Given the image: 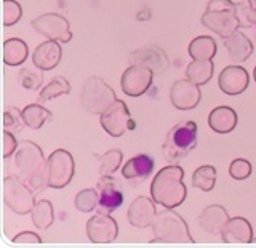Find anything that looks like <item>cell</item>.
Listing matches in <instances>:
<instances>
[{
    "mask_svg": "<svg viewBox=\"0 0 256 248\" xmlns=\"http://www.w3.org/2000/svg\"><path fill=\"white\" fill-rule=\"evenodd\" d=\"M154 72L145 66H130L120 78V87L126 96L139 98L152 84Z\"/></svg>",
    "mask_w": 256,
    "mask_h": 248,
    "instance_id": "obj_11",
    "label": "cell"
},
{
    "mask_svg": "<svg viewBox=\"0 0 256 248\" xmlns=\"http://www.w3.org/2000/svg\"><path fill=\"white\" fill-rule=\"evenodd\" d=\"M18 84L26 90H38L43 84V73L29 69H22L18 73Z\"/></svg>",
    "mask_w": 256,
    "mask_h": 248,
    "instance_id": "obj_35",
    "label": "cell"
},
{
    "mask_svg": "<svg viewBox=\"0 0 256 248\" xmlns=\"http://www.w3.org/2000/svg\"><path fill=\"white\" fill-rule=\"evenodd\" d=\"M4 203L11 212L17 215L30 213L36 206L34 191H32L24 181H22L20 178L14 175L5 177L4 178Z\"/></svg>",
    "mask_w": 256,
    "mask_h": 248,
    "instance_id": "obj_7",
    "label": "cell"
},
{
    "mask_svg": "<svg viewBox=\"0 0 256 248\" xmlns=\"http://www.w3.org/2000/svg\"><path fill=\"white\" fill-rule=\"evenodd\" d=\"M18 142L11 131H4V159H10L12 154L18 149Z\"/></svg>",
    "mask_w": 256,
    "mask_h": 248,
    "instance_id": "obj_38",
    "label": "cell"
},
{
    "mask_svg": "<svg viewBox=\"0 0 256 248\" xmlns=\"http://www.w3.org/2000/svg\"><path fill=\"white\" fill-rule=\"evenodd\" d=\"M86 232L93 244H112L118 238L119 227L110 213H98L87 221Z\"/></svg>",
    "mask_w": 256,
    "mask_h": 248,
    "instance_id": "obj_12",
    "label": "cell"
},
{
    "mask_svg": "<svg viewBox=\"0 0 256 248\" xmlns=\"http://www.w3.org/2000/svg\"><path fill=\"white\" fill-rule=\"evenodd\" d=\"M253 242H256V239H253Z\"/></svg>",
    "mask_w": 256,
    "mask_h": 248,
    "instance_id": "obj_41",
    "label": "cell"
},
{
    "mask_svg": "<svg viewBox=\"0 0 256 248\" xmlns=\"http://www.w3.org/2000/svg\"><path fill=\"white\" fill-rule=\"evenodd\" d=\"M122 151L120 149H110L107 151L104 156L98 157L100 163H101V169H100V175H112L114 174L120 163H122Z\"/></svg>",
    "mask_w": 256,
    "mask_h": 248,
    "instance_id": "obj_32",
    "label": "cell"
},
{
    "mask_svg": "<svg viewBox=\"0 0 256 248\" xmlns=\"http://www.w3.org/2000/svg\"><path fill=\"white\" fill-rule=\"evenodd\" d=\"M28 44L20 38H10L4 44V61L8 66H20L28 58Z\"/></svg>",
    "mask_w": 256,
    "mask_h": 248,
    "instance_id": "obj_25",
    "label": "cell"
},
{
    "mask_svg": "<svg viewBox=\"0 0 256 248\" xmlns=\"http://www.w3.org/2000/svg\"><path fill=\"white\" fill-rule=\"evenodd\" d=\"M22 6L16 0H4V12H2V20L5 26H12L18 23L22 18Z\"/></svg>",
    "mask_w": 256,
    "mask_h": 248,
    "instance_id": "obj_36",
    "label": "cell"
},
{
    "mask_svg": "<svg viewBox=\"0 0 256 248\" xmlns=\"http://www.w3.org/2000/svg\"><path fill=\"white\" fill-rule=\"evenodd\" d=\"M12 242L16 245H37L42 244L43 239L37 235V233H32V232H22L17 236L12 238Z\"/></svg>",
    "mask_w": 256,
    "mask_h": 248,
    "instance_id": "obj_39",
    "label": "cell"
},
{
    "mask_svg": "<svg viewBox=\"0 0 256 248\" xmlns=\"http://www.w3.org/2000/svg\"><path fill=\"white\" fill-rule=\"evenodd\" d=\"M30 215L32 224L38 230H48L54 224V206L48 200H40L38 203H36Z\"/></svg>",
    "mask_w": 256,
    "mask_h": 248,
    "instance_id": "obj_28",
    "label": "cell"
},
{
    "mask_svg": "<svg viewBox=\"0 0 256 248\" xmlns=\"http://www.w3.org/2000/svg\"><path fill=\"white\" fill-rule=\"evenodd\" d=\"M62 56V47L58 44V41L48 40L42 44H38L32 53V63L38 70H52L55 69Z\"/></svg>",
    "mask_w": 256,
    "mask_h": 248,
    "instance_id": "obj_18",
    "label": "cell"
},
{
    "mask_svg": "<svg viewBox=\"0 0 256 248\" xmlns=\"http://www.w3.org/2000/svg\"><path fill=\"white\" fill-rule=\"evenodd\" d=\"M30 24L40 35L46 37L48 40H54L60 43H69L72 40L69 21L60 14L55 12L43 14L32 20Z\"/></svg>",
    "mask_w": 256,
    "mask_h": 248,
    "instance_id": "obj_10",
    "label": "cell"
},
{
    "mask_svg": "<svg viewBox=\"0 0 256 248\" xmlns=\"http://www.w3.org/2000/svg\"><path fill=\"white\" fill-rule=\"evenodd\" d=\"M24 125L32 130H40L48 120L52 119V113L40 104H30L22 110Z\"/></svg>",
    "mask_w": 256,
    "mask_h": 248,
    "instance_id": "obj_26",
    "label": "cell"
},
{
    "mask_svg": "<svg viewBox=\"0 0 256 248\" xmlns=\"http://www.w3.org/2000/svg\"><path fill=\"white\" fill-rule=\"evenodd\" d=\"M75 175V160L66 149H56L48 157V186L52 189H62Z\"/></svg>",
    "mask_w": 256,
    "mask_h": 248,
    "instance_id": "obj_8",
    "label": "cell"
},
{
    "mask_svg": "<svg viewBox=\"0 0 256 248\" xmlns=\"http://www.w3.org/2000/svg\"><path fill=\"white\" fill-rule=\"evenodd\" d=\"M128 61H130V66H145L158 75L165 73L170 67L166 53L157 46H146L132 52Z\"/></svg>",
    "mask_w": 256,
    "mask_h": 248,
    "instance_id": "obj_14",
    "label": "cell"
},
{
    "mask_svg": "<svg viewBox=\"0 0 256 248\" xmlns=\"http://www.w3.org/2000/svg\"><path fill=\"white\" fill-rule=\"evenodd\" d=\"M235 12L240 23V27H253L256 24V8L250 0H240L235 3Z\"/></svg>",
    "mask_w": 256,
    "mask_h": 248,
    "instance_id": "obj_31",
    "label": "cell"
},
{
    "mask_svg": "<svg viewBox=\"0 0 256 248\" xmlns=\"http://www.w3.org/2000/svg\"><path fill=\"white\" fill-rule=\"evenodd\" d=\"M101 127L106 133L112 137H120L126 131H132L136 128V123L130 114L126 104L120 99H116L100 117Z\"/></svg>",
    "mask_w": 256,
    "mask_h": 248,
    "instance_id": "obj_9",
    "label": "cell"
},
{
    "mask_svg": "<svg viewBox=\"0 0 256 248\" xmlns=\"http://www.w3.org/2000/svg\"><path fill=\"white\" fill-rule=\"evenodd\" d=\"M229 175L234 178V180H246L252 175V165L250 162L244 160V159H236L230 163L229 166Z\"/></svg>",
    "mask_w": 256,
    "mask_h": 248,
    "instance_id": "obj_37",
    "label": "cell"
},
{
    "mask_svg": "<svg viewBox=\"0 0 256 248\" xmlns=\"http://www.w3.org/2000/svg\"><path fill=\"white\" fill-rule=\"evenodd\" d=\"M229 220L228 210L220 204H212L200 213V226L210 235H221Z\"/></svg>",
    "mask_w": 256,
    "mask_h": 248,
    "instance_id": "obj_21",
    "label": "cell"
},
{
    "mask_svg": "<svg viewBox=\"0 0 256 248\" xmlns=\"http://www.w3.org/2000/svg\"><path fill=\"white\" fill-rule=\"evenodd\" d=\"M154 169V160L146 154H139L132 157L122 168V177L128 181H142Z\"/></svg>",
    "mask_w": 256,
    "mask_h": 248,
    "instance_id": "obj_22",
    "label": "cell"
},
{
    "mask_svg": "<svg viewBox=\"0 0 256 248\" xmlns=\"http://www.w3.org/2000/svg\"><path fill=\"white\" fill-rule=\"evenodd\" d=\"M183 177L184 171L178 165H170L160 169L151 183L152 200L166 209H176L182 206L188 197Z\"/></svg>",
    "mask_w": 256,
    "mask_h": 248,
    "instance_id": "obj_2",
    "label": "cell"
},
{
    "mask_svg": "<svg viewBox=\"0 0 256 248\" xmlns=\"http://www.w3.org/2000/svg\"><path fill=\"white\" fill-rule=\"evenodd\" d=\"M188 52L192 59H212L216 53V43L208 35L197 37L190 41Z\"/></svg>",
    "mask_w": 256,
    "mask_h": 248,
    "instance_id": "obj_27",
    "label": "cell"
},
{
    "mask_svg": "<svg viewBox=\"0 0 256 248\" xmlns=\"http://www.w3.org/2000/svg\"><path fill=\"white\" fill-rule=\"evenodd\" d=\"M10 168H12L14 177L24 181L34 192H42L48 186V159L34 142H20Z\"/></svg>",
    "mask_w": 256,
    "mask_h": 248,
    "instance_id": "obj_1",
    "label": "cell"
},
{
    "mask_svg": "<svg viewBox=\"0 0 256 248\" xmlns=\"http://www.w3.org/2000/svg\"><path fill=\"white\" fill-rule=\"evenodd\" d=\"M253 78H254V81H256V67H254V70H253Z\"/></svg>",
    "mask_w": 256,
    "mask_h": 248,
    "instance_id": "obj_40",
    "label": "cell"
},
{
    "mask_svg": "<svg viewBox=\"0 0 256 248\" xmlns=\"http://www.w3.org/2000/svg\"><path fill=\"white\" fill-rule=\"evenodd\" d=\"M248 73L241 66H228L224 67L218 78V85L222 93L229 96H238L248 87Z\"/></svg>",
    "mask_w": 256,
    "mask_h": 248,
    "instance_id": "obj_17",
    "label": "cell"
},
{
    "mask_svg": "<svg viewBox=\"0 0 256 248\" xmlns=\"http://www.w3.org/2000/svg\"><path fill=\"white\" fill-rule=\"evenodd\" d=\"M170 99L174 108L177 110H192L202 101L200 85L192 82L190 79H180L172 84L170 91Z\"/></svg>",
    "mask_w": 256,
    "mask_h": 248,
    "instance_id": "obj_13",
    "label": "cell"
},
{
    "mask_svg": "<svg viewBox=\"0 0 256 248\" xmlns=\"http://www.w3.org/2000/svg\"><path fill=\"white\" fill-rule=\"evenodd\" d=\"M98 203H100V194L96 189H84L75 197V207L84 213L98 209Z\"/></svg>",
    "mask_w": 256,
    "mask_h": 248,
    "instance_id": "obj_33",
    "label": "cell"
},
{
    "mask_svg": "<svg viewBox=\"0 0 256 248\" xmlns=\"http://www.w3.org/2000/svg\"><path fill=\"white\" fill-rule=\"evenodd\" d=\"M216 181V169L210 165H203L192 174V186L203 192H210Z\"/></svg>",
    "mask_w": 256,
    "mask_h": 248,
    "instance_id": "obj_29",
    "label": "cell"
},
{
    "mask_svg": "<svg viewBox=\"0 0 256 248\" xmlns=\"http://www.w3.org/2000/svg\"><path fill=\"white\" fill-rule=\"evenodd\" d=\"M221 239L226 244H250L253 242V229L242 216H235L228 221L221 232Z\"/></svg>",
    "mask_w": 256,
    "mask_h": 248,
    "instance_id": "obj_19",
    "label": "cell"
},
{
    "mask_svg": "<svg viewBox=\"0 0 256 248\" xmlns=\"http://www.w3.org/2000/svg\"><path fill=\"white\" fill-rule=\"evenodd\" d=\"M24 125V120L22 116V111H18L16 107H8L4 113V128L11 133L22 131Z\"/></svg>",
    "mask_w": 256,
    "mask_h": 248,
    "instance_id": "obj_34",
    "label": "cell"
},
{
    "mask_svg": "<svg viewBox=\"0 0 256 248\" xmlns=\"http://www.w3.org/2000/svg\"><path fill=\"white\" fill-rule=\"evenodd\" d=\"M214 76L212 59H194L186 67V78L198 85L208 84Z\"/></svg>",
    "mask_w": 256,
    "mask_h": 248,
    "instance_id": "obj_24",
    "label": "cell"
},
{
    "mask_svg": "<svg viewBox=\"0 0 256 248\" xmlns=\"http://www.w3.org/2000/svg\"><path fill=\"white\" fill-rule=\"evenodd\" d=\"M152 233L154 239L151 241V244H194L186 221L177 212H174V209H166L156 215L152 223Z\"/></svg>",
    "mask_w": 256,
    "mask_h": 248,
    "instance_id": "obj_4",
    "label": "cell"
},
{
    "mask_svg": "<svg viewBox=\"0 0 256 248\" xmlns=\"http://www.w3.org/2000/svg\"><path fill=\"white\" fill-rule=\"evenodd\" d=\"M202 24L222 38L230 37L240 27L235 3L232 0H209L202 15Z\"/></svg>",
    "mask_w": 256,
    "mask_h": 248,
    "instance_id": "obj_5",
    "label": "cell"
},
{
    "mask_svg": "<svg viewBox=\"0 0 256 248\" xmlns=\"http://www.w3.org/2000/svg\"><path fill=\"white\" fill-rule=\"evenodd\" d=\"M114 90L98 76H90L81 91V105L86 111L92 114H102L114 101H116Z\"/></svg>",
    "mask_w": 256,
    "mask_h": 248,
    "instance_id": "obj_6",
    "label": "cell"
},
{
    "mask_svg": "<svg viewBox=\"0 0 256 248\" xmlns=\"http://www.w3.org/2000/svg\"><path fill=\"white\" fill-rule=\"evenodd\" d=\"M208 123L212 131H215L218 134H228L235 130L236 123H238V116L234 108L221 105V107L214 108L209 113Z\"/></svg>",
    "mask_w": 256,
    "mask_h": 248,
    "instance_id": "obj_20",
    "label": "cell"
},
{
    "mask_svg": "<svg viewBox=\"0 0 256 248\" xmlns=\"http://www.w3.org/2000/svg\"><path fill=\"white\" fill-rule=\"evenodd\" d=\"M224 46H226L228 53L234 63H244V61L248 59V56L253 53L254 49L248 37L240 32V30L234 32L230 37L224 38Z\"/></svg>",
    "mask_w": 256,
    "mask_h": 248,
    "instance_id": "obj_23",
    "label": "cell"
},
{
    "mask_svg": "<svg viewBox=\"0 0 256 248\" xmlns=\"http://www.w3.org/2000/svg\"><path fill=\"white\" fill-rule=\"evenodd\" d=\"M98 191H100V203H98L100 213H112L122 206L124 194L118 188L116 180L112 175H101L98 181Z\"/></svg>",
    "mask_w": 256,
    "mask_h": 248,
    "instance_id": "obj_16",
    "label": "cell"
},
{
    "mask_svg": "<svg viewBox=\"0 0 256 248\" xmlns=\"http://www.w3.org/2000/svg\"><path fill=\"white\" fill-rule=\"evenodd\" d=\"M70 93V84L66 78L55 76L38 95V102H48L55 98H60L62 95H69Z\"/></svg>",
    "mask_w": 256,
    "mask_h": 248,
    "instance_id": "obj_30",
    "label": "cell"
},
{
    "mask_svg": "<svg viewBox=\"0 0 256 248\" xmlns=\"http://www.w3.org/2000/svg\"><path fill=\"white\" fill-rule=\"evenodd\" d=\"M197 123L194 120H182L174 125L162 146L164 157L170 165H177L189 156V152L197 146Z\"/></svg>",
    "mask_w": 256,
    "mask_h": 248,
    "instance_id": "obj_3",
    "label": "cell"
},
{
    "mask_svg": "<svg viewBox=\"0 0 256 248\" xmlns=\"http://www.w3.org/2000/svg\"><path fill=\"white\" fill-rule=\"evenodd\" d=\"M154 203L156 201L148 197H138L136 200H133V203L130 204L128 212H126L128 223L140 230L152 226L154 218L157 215Z\"/></svg>",
    "mask_w": 256,
    "mask_h": 248,
    "instance_id": "obj_15",
    "label": "cell"
}]
</instances>
